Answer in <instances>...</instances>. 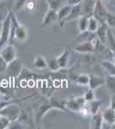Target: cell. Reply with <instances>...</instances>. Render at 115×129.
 <instances>
[{
	"mask_svg": "<svg viewBox=\"0 0 115 129\" xmlns=\"http://www.w3.org/2000/svg\"><path fill=\"white\" fill-rule=\"evenodd\" d=\"M24 7L28 12H34L36 10L38 5H37L36 0H27Z\"/></svg>",
	"mask_w": 115,
	"mask_h": 129,
	"instance_id": "27",
	"label": "cell"
},
{
	"mask_svg": "<svg viewBox=\"0 0 115 129\" xmlns=\"http://www.w3.org/2000/svg\"><path fill=\"white\" fill-rule=\"evenodd\" d=\"M74 81L80 85H89V76L87 74H78L74 78Z\"/></svg>",
	"mask_w": 115,
	"mask_h": 129,
	"instance_id": "24",
	"label": "cell"
},
{
	"mask_svg": "<svg viewBox=\"0 0 115 129\" xmlns=\"http://www.w3.org/2000/svg\"><path fill=\"white\" fill-rule=\"evenodd\" d=\"M85 103H86V101L83 96L76 97V98H72L66 101L65 108L66 109H69L70 111L79 112V110L85 106Z\"/></svg>",
	"mask_w": 115,
	"mask_h": 129,
	"instance_id": "6",
	"label": "cell"
},
{
	"mask_svg": "<svg viewBox=\"0 0 115 129\" xmlns=\"http://www.w3.org/2000/svg\"><path fill=\"white\" fill-rule=\"evenodd\" d=\"M103 84H105V78H102V77L100 76H95V75H89V89H95Z\"/></svg>",
	"mask_w": 115,
	"mask_h": 129,
	"instance_id": "14",
	"label": "cell"
},
{
	"mask_svg": "<svg viewBox=\"0 0 115 129\" xmlns=\"http://www.w3.org/2000/svg\"><path fill=\"white\" fill-rule=\"evenodd\" d=\"M96 35H95L92 39L81 42L74 47V50L77 53H94L95 52V38Z\"/></svg>",
	"mask_w": 115,
	"mask_h": 129,
	"instance_id": "4",
	"label": "cell"
},
{
	"mask_svg": "<svg viewBox=\"0 0 115 129\" xmlns=\"http://www.w3.org/2000/svg\"><path fill=\"white\" fill-rule=\"evenodd\" d=\"M56 22H58L57 10H53V9H49L47 11V13H46L45 16H44L42 23H41V27L50 26L51 24H53Z\"/></svg>",
	"mask_w": 115,
	"mask_h": 129,
	"instance_id": "9",
	"label": "cell"
},
{
	"mask_svg": "<svg viewBox=\"0 0 115 129\" xmlns=\"http://www.w3.org/2000/svg\"><path fill=\"white\" fill-rule=\"evenodd\" d=\"M105 44H106L108 48L112 50V52L115 51V35L110 28H108Z\"/></svg>",
	"mask_w": 115,
	"mask_h": 129,
	"instance_id": "20",
	"label": "cell"
},
{
	"mask_svg": "<svg viewBox=\"0 0 115 129\" xmlns=\"http://www.w3.org/2000/svg\"><path fill=\"white\" fill-rule=\"evenodd\" d=\"M8 67V64L5 61V59H3V58L1 57V55H0V72H4L5 71H6Z\"/></svg>",
	"mask_w": 115,
	"mask_h": 129,
	"instance_id": "34",
	"label": "cell"
},
{
	"mask_svg": "<svg viewBox=\"0 0 115 129\" xmlns=\"http://www.w3.org/2000/svg\"><path fill=\"white\" fill-rule=\"evenodd\" d=\"M35 95H28V96H26V97H23V98L22 99H18V100H12V101H10V100H8V101H5V102H1L0 101V110H1L3 108H5V106L10 104V103H22V102H24L26 101V100H28L29 98H31V97H34Z\"/></svg>",
	"mask_w": 115,
	"mask_h": 129,
	"instance_id": "26",
	"label": "cell"
},
{
	"mask_svg": "<svg viewBox=\"0 0 115 129\" xmlns=\"http://www.w3.org/2000/svg\"><path fill=\"white\" fill-rule=\"evenodd\" d=\"M106 23L112 29H115V15L108 11L106 18Z\"/></svg>",
	"mask_w": 115,
	"mask_h": 129,
	"instance_id": "28",
	"label": "cell"
},
{
	"mask_svg": "<svg viewBox=\"0 0 115 129\" xmlns=\"http://www.w3.org/2000/svg\"><path fill=\"white\" fill-rule=\"evenodd\" d=\"M26 1H27V0H16V1L14 2L13 10H15V11H18L21 8L24 7Z\"/></svg>",
	"mask_w": 115,
	"mask_h": 129,
	"instance_id": "33",
	"label": "cell"
},
{
	"mask_svg": "<svg viewBox=\"0 0 115 129\" xmlns=\"http://www.w3.org/2000/svg\"><path fill=\"white\" fill-rule=\"evenodd\" d=\"M107 13H108V10L106 8V6L104 5L103 2L101 0H96L95 10H94V14H93L94 17L99 21L100 23L106 22V16H107Z\"/></svg>",
	"mask_w": 115,
	"mask_h": 129,
	"instance_id": "2",
	"label": "cell"
},
{
	"mask_svg": "<svg viewBox=\"0 0 115 129\" xmlns=\"http://www.w3.org/2000/svg\"><path fill=\"white\" fill-rule=\"evenodd\" d=\"M96 0H83L81 3V16L87 17L93 16Z\"/></svg>",
	"mask_w": 115,
	"mask_h": 129,
	"instance_id": "8",
	"label": "cell"
},
{
	"mask_svg": "<svg viewBox=\"0 0 115 129\" xmlns=\"http://www.w3.org/2000/svg\"><path fill=\"white\" fill-rule=\"evenodd\" d=\"M0 55L5 59V61L7 63L8 66H9L10 63H12L14 60H16V57H17L16 50L12 44L5 46V47L0 51Z\"/></svg>",
	"mask_w": 115,
	"mask_h": 129,
	"instance_id": "5",
	"label": "cell"
},
{
	"mask_svg": "<svg viewBox=\"0 0 115 129\" xmlns=\"http://www.w3.org/2000/svg\"><path fill=\"white\" fill-rule=\"evenodd\" d=\"M92 127L95 129H101L103 126V117L101 113H96L92 114Z\"/></svg>",
	"mask_w": 115,
	"mask_h": 129,
	"instance_id": "18",
	"label": "cell"
},
{
	"mask_svg": "<svg viewBox=\"0 0 115 129\" xmlns=\"http://www.w3.org/2000/svg\"><path fill=\"white\" fill-rule=\"evenodd\" d=\"M83 97H84L86 103H89V102H92L95 99H96L95 92H94V89H89V90L86 91V93L83 95Z\"/></svg>",
	"mask_w": 115,
	"mask_h": 129,
	"instance_id": "31",
	"label": "cell"
},
{
	"mask_svg": "<svg viewBox=\"0 0 115 129\" xmlns=\"http://www.w3.org/2000/svg\"><path fill=\"white\" fill-rule=\"evenodd\" d=\"M0 1H2V0H0Z\"/></svg>",
	"mask_w": 115,
	"mask_h": 129,
	"instance_id": "39",
	"label": "cell"
},
{
	"mask_svg": "<svg viewBox=\"0 0 115 129\" xmlns=\"http://www.w3.org/2000/svg\"><path fill=\"white\" fill-rule=\"evenodd\" d=\"M15 0H2L0 1V21L4 20L10 15L11 9H13Z\"/></svg>",
	"mask_w": 115,
	"mask_h": 129,
	"instance_id": "7",
	"label": "cell"
},
{
	"mask_svg": "<svg viewBox=\"0 0 115 129\" xmlns=\"http://www.w3.org/2000/svg\"><path fill=\"white\" fill-rule=\"evenodd\" d=\"M108 28H109V27L107 26V24H106V22H102V23H100L97 30L95 31V35H96V37H97V39L101 41V43H103V44L106 43V34H107Z\"/></svg>",
	"mask_w": 115,
	"mask_h": 129,
	"instance_id": "12",
	"label": "cell"
},
{
	"mask_svg": "<svg viewBox=\"0 0 115 129\" xmlns=\"http://www.w3.org/2000/svg\"><path fill=\"white\" fill-rule=\"evenodd\" d=\"M102 117H103V121H105L106 124L112 126L115 124V109L112 108H107L104 109L101 112Z\"/></svg>",
	"mask_w": 115,
	"mask_h": 129,
	"instance_id": "11",
	"label": "cell"
},
{
	"mask_svg": "<svg viewBox=\"0 0 115 129\" xmlns=\"http://www.w3.org/2000/svg\"><path fill=\"white\" fill-rule=\"evenodd\" d=\"M110 107L112 109H115V93L112 94V97H111V101H110Z\"/></svg>",
	"mask_w": 115,
	"mask_h": 129,
	"instance_id": "36",
	"label": "cell"
},
{
	"mask_svg": "<svg viewBox=\"0 0 115 129\" xmlns=\"http://www.w3.org/2000/svg\"><path fill=\"white\" fill-rule=\"evenodd\" d=\"M80 16H81V4L73 5L70 14L67 16V17H66L65 19L63 20L62 22H60V25L64 26V25H65L68 22L76 19V18H78Z\"/></svg>",
	"mask_w": 115,
	"mask_h": 129,
	"instance_id": "10",
	"label": "cell"
},
{
	"mask_svg": "<svg viewBox=\"0 0 115 129\" xmlns=\"http://www.w3.org/2000/svg\"><path fill=\"white\" fill-rule=\"evenodd\" d=\"M47 66L49 67V69L53 72H58L60 70L59 64L57 59H49L47 61Z\"/></svg>",
	"mask_w": 115,
	"mask_h": 129,
	"instance_id": "29",
	"label": "cell"
},
{
	"mask_svg": "<svg viewBox=\"0 0 115 129\" xmlns=\"http://www.w3.org/2000/svg\"><path fill=\"white\" fill-rule=\"evenodd\" d=\"M83 0H68L67 1V5L73 6V5H78V4H81Z\"/></svg>",
	"mask_w": 115,
	"mask_h": 129,
	"instance_id": "35",
	"label": "cell"
},
{
	"mask_svg": "<svg viewBox=\"0 0 115 129\" xmlns=\"http://www.w3.org/2000/svg\"><path fill=\"white\" fill-rule=\"evenodd\" d=\"M21 111L22 110H21L19 103H13L5 106V108H3V109L0 110V115L8 118L10 120V122H12L18 120Z\"/></svg>",
	"mask_w": 115,
	"mask_h": 129,
	"instance_id": "1",
	"label": "cell"
},
{
	"mask_svg": "<svg viewBox=\"0 0 115 129\" xmlns=\"http://www.w3.org/2000/svg\"><path fill=\"white\" fill-rule=\"evenodd\" d=\"M72 6L69 5H62L61 7L59 8L57 12H58V22H62L63 20H64L67 16L70 14V10H71Z\"/></svg>",
	"mask_w": 115,
	"mask_h": 129,
	"instance_id": "15",
	"label": "cell"
},
{
	"mask_svg": "<svg viewBox=\"0 0 115 129\" xmlns=\"http://www.w3.org/2000/svg\"><path fill=\"white\" fill-rule=\"evenodd\" d=\"M101 103H102V102L101 100H96V99H95L92 102H89V111H90V114H95L96 113H98L100 108H101Z\"/></svg>",
	"mask_w": 115,
	"mask_h": 129,
	"instance_id": "25",
	"label": "cell"
},
{
	"mask_svg": "<svg viewBox=\"0 0 115 129\" xmlns=\"http://www.w3.org/2000/svg\"><path fill=\"white\" fill-rule=\"evenodd\" d=\"M10 124V120L5 116L0 115V129H5L9 127Z\"/></svg>",
	"mask_w": 115,
	"mask_h": 129,
	"instance_id": "32",
	"label": "cell"
},
{
	"mask_svg": "<svg viewBox=\"0 0 115 129\" xmlns=\"http://www.w3.org/2000/svg\"><path fill=\"white\" fill-rule=\"evenodd\" d=\"M101 66L106 71V74L115 76V63L111 60L104 59L101 62Z\"/></svg>",
	"mask_w": 115,
	"mask_h": 129,
	"instance_id": "17",
	"label": "cell"
},
{
	"mask_svg": "<svg viewBox=\"0 0 115 129\" xmlns=\"http://www.w3.org/2000/svg\"><path fill=\"white\" fill-rule=\"evenodd\" d=\"M10 14L3 21V25H2V31L1 36H0V49L5 46L8 41H10Z\"/></svg>",
	"mask_w": 115,
	"mask_h": 129,
	"instance_id": "3",
	"label": "cell"
},
{
	"mask_svg": "<svg viewBox=\"0 0 115 129\" xmlns=\"http://www.w3.org/2000/svg\"><path fill=\"white\" fill-rule=\"evenodd\" d=\"M89 17L84 16H80L78 17V28L81 33H84L88 30Z\"/></svg>",
	"mask_w": 115,
	"mask_h": 129,
	"instance_id": "22",
	"label": "cell"
},
{
	"mask_svg": "<svg viewBox=\"0 0 115 129\" xmlns=\"http://www.w3.org/2000/svg\"><path fill=\"white\" fill-rule=\"evenodd\" d=\"M113 62L115 63V51H113Z\"/></svg>",
	"mask_w": 115,
	"mask_h": 129,
	"instance_id": "38",
	"label": "cell"
},
{
	"mask_svg": "<svg viewBox=\"0 0 115 129\" xmlns=\"http://www.w3.org/2000/svg\"><path fill=\"white\" fill-rule=\"evenodd\" d=\"M2 25H3V22L0 21V36H1V31H2Z\"/></svg>",
	"mask_w": 115,
	"mask_h": 129,
	"instance_id": "37",
	"label": "cell"
},
{
	"mask_svg": "<svg viewBox=\"0 0 115 129\" xmlns=\"http://www.w3.org/2000/svg\"><path fill=\"white\" fill-rule=\"evenodd\" d=\"M34 66L37 69H44L47 67V61L41 55H37L34 60Z\"/></svg>",
	"mask_w": 115,
	"mask_h": 129,
	"instance_id": "21",
	"label": "cell"
},
{
	"mask_svg": "<svg viewBox=\"0 0 115 129\" xmlns=\"http://www.w3.org/2000/svg\"><path fill=\"white\" fill-rule=\"evenodd\" d=\"M69 57H70V53L67 49H64V51L57 58V60L59 64L60 69H64L67 67L68 61H69Z\"/></svg>",
	"mask_w": 115,
	"mask_h": 129,
	"instance_id": "16",
	"label": "cell"
},
{
	"mask_svg": "<svg viewBox=\"0 0 115 129\" xmlns=\"http://www.w3.org/2000/svg\"><path fill=\"white\" fill-rule=\"evenodd\" d=\"M49 9L58 10L62 6V0H47Z\"/></svg>",
	"mask_w": 115,
	"mask_h": 129,
	"instance_id": "30",
	"label": "cell"
},
{
	"mask_svg": "<svg viewBox=\"0 0 115 129\" xmlns=\"http://www.w3.org/2000/svg\"><path fill=\"white\" fill-rule=\"evenodd\" d=\"M54 109V106L51 103L49 104H41L40 107L38 108L36 111V114H35V122L36 124H39V122L41 121V118L47 114V112H48V110Z\"/></svg>",
	"mask_w": 115,
	"mask_h": 129,
	"instance_id": "13",
	"label": "cell"
},
{
	"mask_svg": "<svg viewBox=\"0 0 115 129\" xmlns=\"http://www.w3.org/2000/svg\"><path fill=\"white\" fill-rule=\"evenodd\" d=\"M100 25L99 21L97 19H95L94 16L89 18V24H88V30L90 33H95V31L97 30L98 27Z\"/></svg>",
	"mask_w": 115,
	"mask_h": 129,
	"instance_id": "23",
	"label": "cell"
},
{
	"mask_svg": "<svg viewBox=\"0 0 115 129\" xmlns=\"http://www.w3.org/2000/svg\"><path fill=\"white\" fill-rule=\"evenodd\" d=\"M105 85L111 95L115 93V76L106 74L105 78Z\"/></svg>",
	"mask_w": 115,
	"mask_h": 129,
	"instance_id": "19",
	"label": "cell"
}]
</instances>
